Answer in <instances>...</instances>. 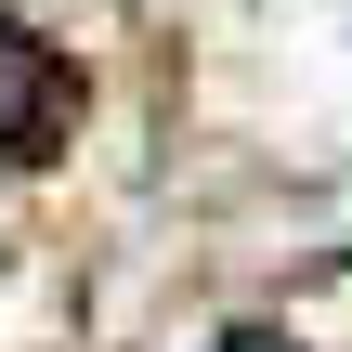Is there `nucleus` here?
<instances>
[{"label":"nucleus","mask_w":352,"mask_h":352,"mask_svg":"<svg viewBox=\"0 0 352 352\" xmlns=\"http://www.w3.org/2000/svg\"><path fill=\"white\" fill-rule=\"evenodd\" d=\"M222 352H274V340H222Z\"/></svg>","instance_id":"2"},{"label":"nucleus","mask_w":352,"mask_h":352,"mask_svg":"<svg viewBox=\"0 0 352 352\" xmlns=\"http://www.w3.org/2000/svg\"><path fill=\"white\" fill-rule=\"evenodd\" d=\"M65 104H78L65 52L26 39V26H0V157H52L65 144Z\"/></svg>","instance_id":"1"}]
</instances>
